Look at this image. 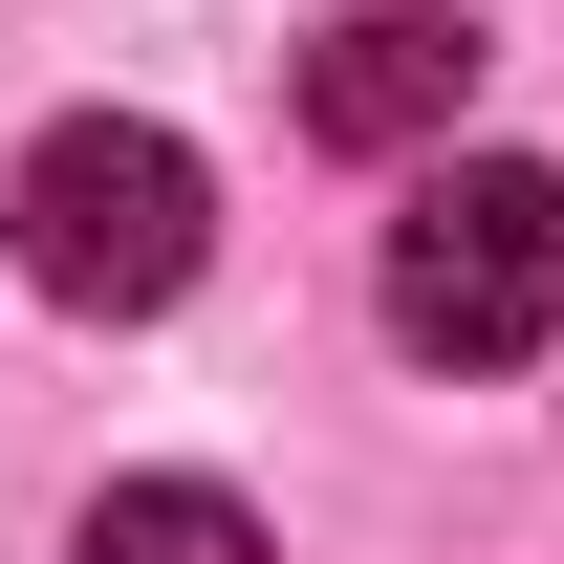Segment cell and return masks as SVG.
I'll return each instance as SVG.
<instances>
[{"label":"cell","mask_w":564,"mask_h":564,"mask_svg":"<svg viewBox=\"0 0 564 564\" xmlns=\"http://www.w3.org/2000/svg\"><path fill=\"white\" fill-rule=\"evenodd\" d=\"M0 217H22V282H44L66 326H152V304L217 261V174L152 131V109H66Z\"/></svg>","instance_id":"1"},{"label":"cell","mask_w":564,"mask_h":564,"mask_svg":"<svg viewBox=\"0 0 564 564\" xmlns=\"http://www.w3.org/2000/svg\"><path fill=\"white\" fill-rule=\"evenodd\" d=\"M543 326H564V174H543V152H456V174H413V217H391V348L521 369Z\"/></svg>","instance_id":"2"},{"label":"cell","mask_w":564,"mask_h":564,"mask_svg":"<svg viewBox=\"0 0 564 564\" xmlns=\"http://www.w3.org/2000/svg\"><path fill=\"white\" fill-rule=\"evenodd\" d=\"M456 109H478V22L456 0H369V22L304 44V131L326 152H434Z\"/></svg>","instance_id":"3"},{"label":"cell","mask_w":564,"mask_h":564,"mask_svg":"<svg viewBox=\"0 0 564 564\" xmlns=\"http://www.w3.org/2000/svg\"><path fill=\"white\" fill-rule=\"evenodd\" d=\"M66 564H282V543H261V521H239L217 478H109Z\"/></svg>","instance_id":"4"}]
</instances>
